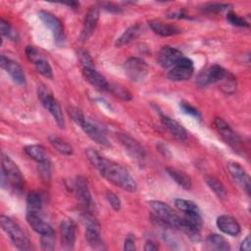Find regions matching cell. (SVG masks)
<instances>
[{
	"label": "cell",
	"instance_id": "cell-1",
	"mask_svg": "<svg viewBox=\"0 0 251 251\" xmlns=\"http://www.w3.org/2000/svg\"><path fill=\"white\" fill-rule=\"evenodd\" d=\"M86 156L90 163L98 170L99 174L108 181L127 192L132 193L136 191L137 183L125 167L101 156L91 148L86 150Z\"/></svg>",
	"mask_w": 251,
	"mask_h": 251
},
{
	"label": "cell",
	"instance_id": "cell-2",
	"mask_svg": "<svg viewBox=\"0 0 251 251\" xmlns=\"http://www.w3.org/2000/svg\"><path fill=\"white\" fill-rule=\"evenodd\" d=\"M2 229L9 235L13 244L20 250H33L31 241L26 236L22 227L10 217L2 215L0 217Z\"/></svg>",
	"mask_w": 251,
	"mask_h": 251
},
{
	"label": "cell",
	"instance_id": "cell-3",
	"mask_svg": "<svg viewBox=\"0 0 251 251\" xmlns=\"http://www.w3.org/2000/svg\"><path fill=\"white\" fill-rule=\"evenodd\" d=\"M2 174H1V184L4 187L5 183L9 184L13 189L21 191L24 187V176L17 164L7 155H2Z\"/></svg>",
	"mask_w": 251,
	"mask_h": 251
},
{
	"label": "cell",
	"instance_id": "cell-4",
	"mask_svg": "<svg viewBox=\"0 0 251 251\" xmlns=\"http://www.w3.org/2000/svg\"><path fill=\"white\" fill-rule=\"evenodd\" d=\"M37 96L44 108L52 115L57 126L61 129H64L66 126L64 114L58 100L53 96L51 90L45 85L40 84L37 87Z\"/></svg>",
	"mask_w": 251,
	"mask_h": 251
},
{
	"label": "cell",
	"instance_id": "cell-5",
	"mask_svg": "<svg viewBox=\"0 0 251 251\" xmlns=\"http://www.w3.org/2000/svg\"><path fill=\"white\" fill-rule=\"evenodd\" d=\"M82 221L85 225V238L93 249H103L104 243L101 239V226L97 219L86 210L83 214Z\"/></svg>",
	"mask_w": 251,
	"mask_h": 251
},
{
	"label": "cell",
	"instance_id": "cell-6",
	"mask_svg": "<svg viewBox=\"0 0 251 251\" xmlns=\"http://www.w3.org/2000/svg\"><path fill=\"white\" fill-rule=\"evenodd\" d=\"M214 127L221 138L236 152H243L242 140L240 136L230 127V126L222 118L216 117L214 120Z\"/></svg>",
	"mask_w": 251,
	"mask_h": 251
},
{
	"label": "cell",
	"instance_id": "cell-7",
	"mask_svg": "<svg viewBox=\"0 0 251 251\" xmlns=\"http://www.w3.org/2000/svg\"><path fill=\"white\" fill-rule=\"evenodd\" d=\"M38 17L42 23L50 29L55 43L59 46H63L66 42V34L61 20L54 14L44 10L38 12Z\"/></svg>",
	"mask_w": 251,
	"mask_h": 251
},
{
	"label": "cell",
	"instance_id": "cell-8",
	"mask_svg": "<svg viewBox=\"0 0 251 251\" xmlns=\"http://www.w3.org/2000/svg\"><path fill=\"white\" fill-rule=\"evenodd\" d=\"M124 71L131 81L140 82L147 76L149 66L141 58L130 57L124 63Z\"/></svg>",
	"mask_w": 251,
	"mask_h": 251
},
{
	"label": "cell",
	"instance_id": "cell-9",
	"mask_svg": "<svg viewBox=\"0 0 251 251\" xmlns=\"http://www.w3.org/2000/svg\"><path fill=\"white\" fill-rule=\"evenodd\" d=\"M226 74L227 71L220 65H213L198 74L195 83L199 87H207L211 84L219 83Z\"/></svg>",
	"mask_w": 251,
	"mask_h": 251
},
{
	"label": "cell",
	"instance_id": "cell-10",
	"mask_svg": "<svg viewBox=\"0 0 251 251\" xmlns=\"http://www.w3.org/2000/svg\"><path fill=\"white\" fill-rule=\"evenodd\" d=\"M25 52L27 60L34 65L37 73L47 78H53V71L49 62L34 46H26Z\"/></svg>",
	"mask_w": 251,
	"mask_h": 251
},
{
	"label": "cell",
	"instance_id": "cell-11",
	"mask_svg": "<svg viewBox=\"0 0 251 251\" xmlns=\"http://www.w3.org/2000/svg\"><path fill=\"white\" fill-rule=\"evenodd\" d=\"M194 73V65L191 59L187 57H182L174 67H172L167 76L173 81H183L189 79Z\"/></svg>",
	"mask_w": 251,
	"mask_h": 251
},
{
	"label": "cell",
	"instance_id": "cell-12",
	"mask_svg": "<svg viewBox=\"0 0 251 251\" xmlns=\"http://www.w3.org/2000/svg\"><path fill=\"white\" fill-rule=\"evenodd\" d=\"M227 170L233 178V180L242 188V190L245 191V193L249 196L250 195V177L245 171V169L237 162L235 161H229L226 164Z\"/></svg>",
	"mask_w": 251,
	"mask_h": 251
},
{
	"label": "cell",
	"instance_id": "cell-13",
	"mask_svg": "<svg viewBox=\"0 0 251 251\" xmlns=\"http://www.w3.org/2000/svg\"><path fill=\"white\" fill-rule=\"evenodd\" d=\"M99 8L97 6H90L87 13L85 14L84 20H83V25H82V29L79 35V40L81 42H85L86 40L89 39V37L93 34L98 21H99Z\"/></svg>",
	"mask_w": 251,
	"mask_h": 251
},
{
	"label": "cell",
	"instance_id": "cell-14",
	"mask_svg": "<svg viewBox=\"0 0 251 251\" xmlns=\"http://www.w3.org/2000/svg\"><path fill=\"white\" fill-rule=\"evenodd\" d=\"M117 137L132 158L137 161L145 159V150L136 139L124 132H117Z\"/></svg>",
	"mask_w": 251,
	"mask_h": 251
},
{
	"label": "cell",
	"instance_id": "cell-15",
	"mask_svg": "<svg viewBox=\"0 0 251 251\" xmlns=\"http://www.w3.org/2000/svg\"><path fill=\"white\" fill-rule=\"evenodd\" d=\"M182 57L183 54L179 50L171 46H163L158 52L157 61L162 68L170 70Z\"/></svg>",
	"mask_w": 251,
	"mask_h": 251
},
{
	"label": "cell",
	"instance_id": "cell-16",
	"mask_svg": "<svg viewBox=\"0 0 251 251\" xmlns=\"http://www.w3.org/2000/svg\"><path fill=\"white\" fill-rule=\"evenodd\" d=\"M60 235L61 243L64 249L72 250L75 247V225L70 220H63L60 224Z\"/></svg>",
	"mask_w": 251,
	"mask_h": 251
},
{
	"label": "cell",
	"instance_id": "cell-17",
	"mask_svg": "<svg viewBox=\"0 0 251 251\" xmlns=\"http://www.w3.org/2000/svg\"><path fill=\"white\" fill-rule=\"evenodd\" d=\"M0 65L1 68L4 69L12 77L13 81L19 85H23L25 83V75L23 68L15 61L1 55L0 57Z\"/></svg>",
	"mask_w": 251,
	"mask_h": 251
},
{
	"label": "cell",
	"instance_id": "cell-18",
	"mask_svg": "<svg viewBox=\"0 0 251 251\" xmlns=\"http://www.w3.org/2000/svg\"><path fill=\"white\" fill-rule=\"evenodd\" d=\"M79 127L84 131V133L89 138H91L97 144L102 146H108V147L111 146V143L107 138V136L105 135V133L103 132V130L93 123L89 122L88 120L85 119L83 123L79 126Z\"/></svg>",
	"mask_w": 251,
	"mask_h": 251
},
{
	"label": "cell",
	"instance_id": "cell-19",
	"mask_svg": "<svg viewBox=\"0 0 251 251\" xmlns=\"http://www.w3.org/2000/svg\"><path fill=\"white\" fill-rule=\"evenodd\" d=\"M216 225L224 233L230 236H238L241 232V227L238 222L228 215H221L217 218Z\"/></svg>",
	"mask_w": 251,
	"mask_h": 251
},
{
	"label": "cell",
	"instance_id": "cell-20",
	"mask_svg": "<svg viewBox=\"0 0 251 251\" xmlns=\"http://www.w3.org/2000/svg\"><path fill=\"white\" fill-rule=\"evenodd\" d=\"M75 191L79 202L87 210L92 202L91 193L88 187L87 179L83 176H77L75 180Z\"/></svg>",
	"mask_w": 251,
	"mask_h": 251
},
{
	"label": "cell",
	"instance_id": "cell-21",
	"mask_svg": "<svg viewBox=\"0 0 251 251\" xmlns=\"http://www.w3.org/2000/svg\"><path fill=\"white\" fill-rule=\"evenodd\" d=\"M26 222L29 225V226L40 235L55 233L53 227L47 222L42 220L38 216V214L26 213Z\"/></svg>",
	"mask_w": 251,
	"mask_h": 251
},
{
	"label": "cell",
	"instance_id": "cell-22",
	"mask_svg": "<svg viewBox=\"0 0 251 251\" xmlns=\"http://www.w3.org/2000/svg\"><path fill=\"white\" fill-rule=\"evenodd\" d=\"M162 125L178 140L183 141L186 140L188 137L187 130L176 120L168 117V116H161Z\"/></svg>",
	"mask_w": 251,
	"mask_h": 251
},
{
	"label": "cell",
	"instance_id": "cell-23",
	"mask_svg": "<svg viewBox=\"0 0 251 251\" xmlns=\"http://www.w3.org/2000/svg\"><path fill=\"white\" fill-rule=\"evenodd\" d=\"M82 73L86 80H88L94 87L100 90L108 91L109 82L106 77L101 75L95 68H82Z\"/></svg>",
	"mask_w": 251,
	"mask_h": 251
},
{
	"label": "cell",
	"instance_id": "cell-24",
	"mask_svg": "<svg viewBox=\"0 0 251 251\" xmlns=\"http://www.w3.org/2000/svg\"><path fill=\"white\" fill-rule=\"evenodd\" d=\"M149 26L154 31V33H156L160 36H163V37L176 35V34H178L181 32L180 29L177 26H176L175 25L163 23L160 21H150Z\"/></svg>",
	"mask_w": 251,
	"mask_h": 251
},
{
	"label": "cell",
	"instance_id": "cell-25",
	"mask_svg": "<svg viewBox=\"0 0 251 251\" xmlns=\"http://www.w3.org/2000/svg\"><path fill=\"white\" fill-rule=\"evenodd\" d=\"M142 32V25L140 24H134L128 26L121 35L117 38L115 42L116 47H123L124 45L128 44L135 38H137Z\"/></svg>",
	"mask_w": 251,
	"mask_h": 251
},
{
	"label": "cell",
	"instance_id": "cell-26",
	"mask_svg": "<svg viewBox=\"0 0 251 251\" xmlns=\"http://www.w3.org/2000/svg\"><path fill=\"white\" fill-rule=\"evenodd\" d=\"M168 175L172 177V179L176 182L180 187L185 190H189L192 187V180L191 177L186 175L184 172L179 171L175 168H167L166 169Z\"/></svg>",
	"mask_w": 251,
	"mask_h": 251
},
{
	"label": "cell",
	"instance_id": "cell-27",
	"mask_svg": "<svg viewBox=\"0 0 251 251\" xmlns=\"http://www.w3.org/2000/svg\"><path fill=\"white\" fill-rule=\"evenodd\" d=\"M25 154L34 160L37 163H43L48 161V153L45 149L44 146L38 145V144H32V145H27L25 147Z\"/></svg>",
	"mask_w": 251,
	"mask_h": 251
},
{
	"label": "cell",
	"instance_id": "cell-28",
	"mask_svg": "<svg viewBox=\"0 0 251 251\" xmlns=\"http://www.w3.org/2000/svg\"><path fill=\"white\" fill-rule=\"evenodd\" d=\"M206 244H207V247L212 250L226 251L230 249V245L228 241L223 235H220L217 233L210 234L206 238Z\"/></svg>",
	"mask_w": 251,
	"mask_h": 251
},
{
	"label": "cell",
	"instance_id": "cell-29",
	"mask_svg": "<svg viewBox=\"0 0 251 251\" xmlns=\"http://www.w3.org/2000/svg\"><path fill=\"white\" fill-rule=\"evenodd\" d=\"M42 208V198L36 191H31L26 196V213L38 214Z\"/></svg>",
	"mask_w": 251,
	"mask_h": 251
},
{
	"label": "cell",
	"instance_id": "cell-30",
	"mask_svg": "<svg viewBox=\"0 0 251 251\" xmlns=\"http://www.w3.org/2000/svg\"><path fill=\"white\" fill-rule=\"evenodd\" d=\"M49 142L52 145L53 148H55L59 153L67 156H71L74 153L73 147L71 144H69L67 141L62 139L61 137L57 135H51L49 136Z\"/></svg>",
	"mask_w": 251,
	"mask_h": 251
},
{
	"label": "cell",
	"instance_id": "cell-31",
	"mask_svg": "<svg viewBox=\"0 0 251 251\" xmlns=\"http://www.w3.org/2000/svg\"><path fill=\"white\" fill-rule=\"evenodd\" d=\"M207 184L209 185V187L214 191V193L220 198V199H226L227 196V191L225 187V185L216 177L211 176H207L205 177Z\"/></svg>",
	"mask_w": 251,
	"mask_h": 251
},
{
	"label": "cell",
	"instance_id": "cell-32",
	"mask_svg": "<svg viewBox=\"0 0 251 251\" xmlns=\"http://www.w3.org/2000/svg\"><path fill=\"white\" fill-rule=\"evenodd\" d=\"M175 205L179 211L183 213H200V209L197 204L191 200L176 198L175 200Z\"/></svg>",
	"mask_w": 251,
	"mask_h": 251
},
{
	"label": "cell",
	"instance_id": "cell-33",
	"mask_svg": "<svg viewBox=\"0 0 251 251\" xmlns=\"http://www.w3.org/2000/svg\"><path fill=\"white\" fill-rule=\"evenodd\" d=\"M219 83L221 85V89L226 94H232L236 88V78L228 72Z\"/></svg>",
	"mask_w": 251,
	"mask_h": 251
},
{
	"label": "cell",
	"instance_id": "cell-34",
	"mask_svg": "<svg viewBox=\"0 0 251 251\" xmlns=\"http://www.w3.org/2000/svg\"><path fill=\"white\" fill-rule=\"evenodd\" d=\"M108 91H110L112 94H114L115 96L126 100V101H129L131 100V94L130 92L126 89L125 87L119 85V84H112L109 83V87H108Z\"/></svg>",
	"mask_w": 251,
	"mask_h": 251
},
{
	"label": "cell",
	"instance_id": "cell-35",
	"mask_svg": "<svg viewBox=\"0 0 251 251\" xmlns=\"http://www.w3.org/2000/svg\"><path fill=\"white\" fill-rule=\"evenodd\" d=\"M0 28H1V33H2L3 36H6L7 38H10L11 40H17L18 39L17 31L4 19L0 20Z\"/></svg>",
	"mask_w": 251,
	"mask_h": 251
},
{
	"label": "cell",
	"instance_id": "cell-36",
	"mask_svg": "<svg viewBox=\"0 0 251 251\" xmlns=\"http://www.w3.org/2000/svg\"><path fill=\"white\" fill-rule=\"evenodd\" d=\"M226 20L229 24H231L232 25H235V26H240V27H248L249 26V24H248V22L245 21V19H243L242 17L233 13L232 11L227 12Z\"/></svg>",
	"mask_w": 251,
	"mask_h": 251
},
{
	"label": "cell",
	"instance_id": "cell-37",
	"mask_svg": "<svg viewBox=\"0 0 251 251\" xmlns=\"http://www.w3.org/2000/svg\"><path fill=\"white\" fill-rule=\"evenodd\" d=\"M179 107H180V109L183 113H185V114H187V115H189V116H191V117H193V118H195L199 121L201 120V117H202L201 113L195 107H193L191 104H189L185 101H181L179 103Z\"/></svg>",
	"mask_w": 251,
	"mask_h": 251
},
{
	"label": "cell",
	"instance_id": "cell-38",
	"mask_svg": "<svg viewBox=\"0 0 251 251\" xmlns=\"http://www.w3.org/2000/svg\"><path fill=\"white\" fill-rule=\"evenodd\" d=\"M229 7L228 4L224 3H207L203 6V11L207 13H219L225 10H227Z\"/></svg>",
	"mask_w": 251,
	"mask_h": 251
},
{
	"label": "cell",
	"instance_id": "cell-39",
	"mask_svg": "<svg viewBox=\"0 0 251 251\" xmlns=\"http://www.w3.org/2000/svg\"><path fill=\"white\" fill-rule=\"evenodd\" d=\"M38 174L40 177L44 181L50 180L51 176V168H50V162L49 160L43 163H38Z\"/></svg>",
	"mask_w": 251,
	"mask_h": 251
},
{
	"label": "cell",
	"instance_id": "cell-40",
	"mask_svg": "<svg viewBox=\"0 0 251 251\" xmlns=\"http://www.w3.org/2000/svg\"><path fill=\"white\" fill-rule=\"evenodd\" d=\"M69 115L71 116L72 120H73L78 126H79L83 123V121L86 119V118L84 117L83 113L81 112V110L78 109V108H76V107H71V108L69 109Z\"/></svg>",
	"mask_w": 251,
	"mask_h": 251
},
{
	"label": "cell",
	"instance_id": "cell-41",
	"mask_svg": "<svg viewBox=\"0 0 251 251\" xmlns=\"http://www.w3.org/2000/svg\"><path fill=\"white\" fill-rule=\"evenodd\" d=\"M106 199L115 211L118 212V211L121 210L122 202H121V199L118 197V195L116 193H114L112 191H107L106 192Z\"/></svg>",
	"mask_w": 251,
	"mask_h": 251
},
{
	"label": "cell",
	"instance_id": "cell-42",
	"mask_svg": "<svg viewBox=\"0 0 251 251\" xmlns=\"http://www.w3.org/2000/svg\"><path fill=\"white\" fill-rule=\"evenodd\" d=\"M77 55H78L79 62L82 65V68H95L94 67V62H93L91 56L89 55V53L87 51L80 50Z\"/></svg>",
	"mask_w": 251,
	"mask_h": 251
},
{
	"label": "cell",
	"instance_id": "cell-43",
	"mask_svg": "<svg viewBox=\"0 0 251 251\" xmlns=\"http://www.w3.org/2000/svg\"><path fill=\"white\" fill-rule=\"evenodd\" d=\"M41 247L44 250H53L55 248V233L41 235Z\"/></svg>",
	"mask_w": 251,
	"mask_h": 251
},
{
	"label": "cell",
	"instance_id": "cell-44",
	"mask_svg": "<svg viewBox=\"0 0 251 251\" xmlns=\"http://www.w3.org/2000/svg\"><path fill=\"white\" fill-rule=\"evenodd\" d=\"M99 4H100V6H101L104 10H106V11H108V12H110V13L119 14V13H122V11H123L121 7L117 6V5L114 4V3H110V2H101V3H99Z\"/></svg>",
	"mask_w": 251,
	"mask_h": 251
},
{
	"label": "cell",
	"instance_id": "cell-45",
	"mask_svg": "<svg viewBox=\"0 0 251 251\" xmlns=\"http://www.w3.org/2000/svg\"><path fill=\"white\" fill-rule=\"evenodd\" d=\"M135 237L133 234L129 233L126 235L124 242V250H135Z\"/></svg>",
	"mask_w": 251,
	"mask_h": 251
},
{
	"label": "cell",
	"instance_id": "cell-46",
	"mask_svg": "<svg viewBox=\"0 0 251 251\" xmlns=\"http://www.w3.org/2000/svg\"><path fill=\"white\" fill-rule=\"evenodd\" d=\"M143 249L145 251H157L159 249V245L153 240H147Z\"/></svg>",
	"mask_w": 251,
	"mask_h": 251
},
{
	"label": "cell",
	"instance_id": "cell-47",
	"mask_svg": "<svg viewBox=\"0 0 251 251\" xmlns=\"http://www.w3.org/2000/svg\"><path fill=\"white\" fill-rule=\"evenodd\" d=\"M251 241H250V236L247 235L241 242L240 244V250L241 251H249L251 248Z\"/></svg>",
	"mask_w": 251,
	"mask_h": 251
},
{
	"label": "cell",
	"instance_id": "cell-48",
	"mask_svg": "<svg viewBox=\"0 0 251 251\" xmlns=\"http://www.w3.org/2000/svg\"><path fill=\"white\" fill-rule=\"evenodd\" d=\"M64 5H67L69 7H71L72 9H77L79 7V3L75 2V1H71V2H64Z\"/></svg>",
	"mask_w": 251,
	"mask_h": 251
}]
</instances>
